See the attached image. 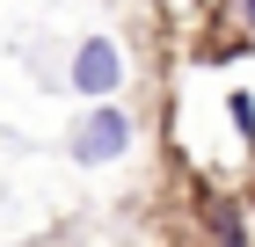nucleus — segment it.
I'll return each instance as SVG.
<instances>
[{
    "instance_id": "f257e3e1",
    "label": "nucleus",
    "mask_w": 255,
    "mask_h": 247,
    "mask_svg": "<svg viewBox=\"0 0 255 247\" xmlns=\"http://www.w3.org/2000/svg\"><path fill=\"white\" fill-rule=\"evenodd\" d=\"M131 116L117 109V102H88V116L73 124V138H66V153H73L80 167H110V160H124L131 153Z\"/></svg>"
},
{
    "instance_id": "f03ea898",
    "label": "nucleus",
    "mask_w": 255,
    "mask_h": 247,
    "mask_svg": "<svg viewBox=\"0 0 255 247\" xmlns=\"http://www.w3.org/2000/svg\"><path fill=\"white\" fill-rule=\"evenodd\" d=\"M73 87L88 102H110L124 87V51H117V37H80L73 44Z\"/></svg>"
},
{
    "instance_id": "7ed1b4c3",
    "label": "nucleus",
    "mask_w": 255,
    "mask_h": 247,
    "mask_svg": "<svg viewBox=\"0 0 255 247\" xmlns=\"http://www.w3.org/2000/svg\"><path fill=\"white\" fill-rule=\"evenodd\" d=\"M219 247H248V233H241L234 211H219Z\"/></svg>"
},
{
    "instance_id": "20e7f679",
    "label": "nucleus",
    "mask_w": 255,
    "mask_h": 247,
    "mask_svg": "<svg viewBox=\"0 0 255 247\" xmlns=\"http://www.w3.org/2000/svg\"><path fill=\"white\" fill-rule=\"evenodd\" d=\"M234 15H241V22H248V29H255V0H234Z\"/></svg>"
}]
</instances>
